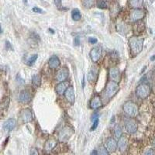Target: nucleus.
Here are the masks:
<instances>
[{
	"label": "nucleus",
	"mask_w": 155,
	"mask_h": 155,
	"mask_svg": "<svg viewBox=\"0 0 155 155\" xmlns=\"http://www.w3.org/2000/svg\"><path fill=\"white\" fill-rule=\"evenodd\" d=\"M69 83L68 81H61V82H59V84L56 85L55 87V90H56L57 93L58 95H63L64 93V92L66 91L68 88Z\"/></svg>",
	"instance_id": "aec40b11"
},
{
	"label": "nucleus",
	"mask_w": 155,
	"mask_h": 155,
	"mask_svg": "<svg viewBox=\"0 0 155 155\" xmlns=\"http://www.w3.org/2000/svg\"><path fill=\"white\" fill-rule=\"evenodd\" d=\"M128 138L126 135H122L120 138H119V141L117 143V146H118L119 150L121 152H124V150L127 149V146H128Z\"/></svg>",
	"instance_id": "2eb2a0df"
},
{
	"label": "nucleus",
	"mask_w": 155,
	"mask_h": 155,
	"mask_svg": "<svg viewBox=\"0 0 155 155\" xmlns=\"http://www.w3.org/2000/svg\"><path fill=\"white\" fill-rule=\"evenodd\" d=\"M71 16H72L73 20H74V21H78L81 18V12L78 9H73L72 12H71Z\"/></svg>",
	"instance_id": "b1692460"
},
{
	"label": "nucleus",
	"mask_w": 155,
	"mask_h": 155,
	"mask_svg": "<svg viewBox=\"0 0 155 155\" xmlns=\"http://www.w3.org/2000/svg\"><path fill=\"white\" fill-rule=\"evenodd\" d=\"M48 65H49L50 68L51 69H56L60 67L61 61L58 57L56 55L51 56L48 61Z\"/></svg>",
	"instance_id": "a211bd4d"
},
{
	"label": "nucleus",
	"mask_w": 155,
	"mask_h": 155,
	"mask_svg": "<svg viewBox=\"0 0 155 155\" xmlns=\"http://www.w3.org/2000/svg\"><path fill=\"white\" fill-rule=\"evenodd\" d=\"M145 16V12L143 9H135L131 12L130 13V20L134 23L140 21Z\"/></svg>",
	"instance_id": "0eeeda50"
},
{
	"label": "nucleus",
	"mask_w": 155,
	"mask_h": 155,
	"mask_svg": "<svg viewBox=\"0 0 155 155\" xmlns=\"http://www.w3.org/2000/svg\"><path fill=\"white\" fill-rule=\"evenodd\" d=\"M80 44V38L78 37H76L74 40V46L78 47L79 46Z\"/></svg>",
	"instance_id": "72a5a7b5"
},
{
	"label": "nucleus",
	"mask_w": 155,
	"mask_h": 155,
	"mask_svg": "<svg viewBox=\"0 0 155 155\" xmlns=\"http://www.w3.org/2000/svg\"><path fill=\"white\" fill-rule=\"evenodd\" d=\"M19 117H20L21 121L24 124L30 123L34 119L32 111L29 108H26V109H23V110H21V112L19 113Z\"/></svg>",
	"instance_id": "423d86ee"
},
{
	"label": "nucleus",
	"mask_w": 155,
	"mask_h": 155,
	"mask_svg": "<svg viewBox=\"0 0 155 155\" xmlns=\"http://www.w3.org/2000/svg\"><path fill=\"white\" fill-rule=\"evenodd\" d=\"M143 0H130V5L132 6L133 8L135 9H138L143 4Z\"/></svg>",
	"instance_id": "393cba45"
},
{
	"label": "nucleus",
	"mask_w": 155,
	"mask_h": 155,
	"mask_svg": "<svg viewBox=\"0 0 155 155\" xmlns=\"http://www.w3.org/2000/svg\"><path fill=\"white\" fill-rule=\"evenodd\" d=\"M144 155H154V153H153V149H148L147 150H146Z\"/></svg>",
	"instance_id": "c9c22d12"
},
{
	"label": "nucleus",
	"mask_w": 155,
	"mask_h": 155,
	"mask_svg": "<svg viewBox=\"0 0 155 155\" xmlns=\"http://www.w3.org/2000/svg\"><path fill=\"white\" fill-rule=\"evenodd\" d=\"M124 127H125L127 132L130 134H135L137 131L138 129L137 123L136 122V120L134 118H130V117L125 120Z\"/></svg>",
	"instance_id": "39448f33"
},
{
	"label": "nucleus",
	"mask_w": 155,
	"mask_h": 155,
	"mask_svg": "<svg viewBox=\"0 0 155 155\" xmlns=\"http://www.w3.org/2000/svg\"><path fill=\"white\" fill-rule=\"evenodd\" d=\"M32 100V95L27 90H23L19 95V101L23 104H27Z\"/></svg>",
	"instance_id": "9d476101"
},
{
	"label": "nucleus",
	"mask_w": 155,
	"mask_h": 155,
	"mask_svg": "<svg viewBox=\"0 0 155 155\" xmlns=\"http://www.w3.org/2000/svg\"><path fill=\"white\" fill-rule=\"evenodd\" d=\"M135 92L138 98L141 99H145L150 95L151 88L147 83H142L136 88Z\"/></svg>",
	"instance_id": "7ed1b4c3"
},
{
	"label": "nucleus",
	"mask_w": 155,
	"mask_h": 155,
	"mask_svg": "<svg viewBox=\"0 0 155 155\" xmlns=\"http://www.w3.org/2000/svg\"><path fill=\"white\" fill-rule=\"evenodd\" d=\"M109 77L112 81L118 83L120 81V78H121L120 70L117 68H111L109 69Z\"/></svg>",
	"instance_id": "4468645a"
},
{
	"label": "nucleus",
	"mask_w": 155,
	"mask_h": 155,
	"mask_svg": "<svg viewBox=\"0 0 155 155\" xmlns=\"http://www.w3.org/2000/svg\"><path fill=\"white\" fill-rule=\"evenodd\" d=\"M41 74H35L32 78V83L35 87H40L41 85Z\"/></svg>",
	"instance_id": "5701e85b"
},
{
	"label": "nucleus",
	"mask_w": 155,
	"mask_h": 155,
	"mask_svg": "<svg viewBox=\"0 0 155 155\" xmlns=\"http://www.w3.org/2000/svg\"><path fill=\"white\" fill-rule=\"evenodd\" d=\"M97 6L101 9H105L108 8L107 2L106 1H103V0H100L98 2V4H97Z\"/></svg>",
	"instance_id": "c85d7f7f"
},
{
	"label": "nucleus",
	"mask_w": 155,
	"mask_h": 155,
	"mask_svg": "<svg viewBox=\"0 0 155 155\" xmlns=\"http://www.w3.org/2000/svg\"><path fill=\"white\" fill-rule=\"evenodd\" d=\"M119 90H120V86L118 83L113 81H109L105 88V96L108 99H112L118 92Z\"/></svg>",
	"instance_id": "20e7f679"
},
{
	"label": "nucleus",
	"mask_w": 155,
	"mask_h": 155,
	"mask_svg": "<svg viewBox=\"0 0 155 155\" xmlns=\"http://www.w3.org/2000/svg\"><path fill=\"white\" fill-rule=\"evenodd\" d=\"M55 5L58 6V8L61 7V0H54Z\"/></svg>",
	"instance_id": "e433bc0d"
},
{
	"label": "nucleus",
	"mask_w": 155,
	"mask_h": 155,
	"mask_svg": "<svg viewBox=\"0 0 155 155\" xmlns=\"http://www.w3.org/2000/svg\"><path fill=\"white\" fill-rule=\"evenodd\" d=\"M16 125V120L13 118H10L4 123L3 129L5 131H7V132H10V131H12V130L15 128Z\"/></svg>",
	"instance_id": "6ab92c4d"
},
{
	"label": "nucleus",
	"mask_w": 155,
	"mask_h": 155,
	"mask_svg": "<svg viewBox=\"0 0 155 155\" xmlns=\"http://www.w3.org/2000/svg\"><path fill=\"white\" fill-rule=\"evenodd\" d=\"M123 110L127 116H128L130 118H134L138 115V106L134 102L128 101L125 102L123 106Z\"/></svg>",
	"instance_id": "f03ea898"
},
{
	"label": "nucleus",
	"mask_w": 155,
	"mask_h": 155,
	"mask_svg": "<svg viewBox=\"0 0 155 155\" xmlns=\"http://www.w3.org/2000/svg\"><path fill=\"white\" fill-rule=\"evenodd\" d=\"M72 130L69 127H64V128L61 131L60 134H59V138L61 140L66 141L69 139L71 136L72 135Z\"/></svg>",
	"instance_id": "f3484780"
},
{
	"label": "nucleus",
	"mask_w": 155,
	"mask_h": 155,
	"mask_svg": "<svg viewBox=\"0 0 155 155\" xmlns=\"http://www.w3.org/2000/svg\"><path fill=\"white\" fill-rule=\"evenodd\" d=\"M38 58V55L37 54H33L32 56H30V58H28V60L27 61V64L28 66H33L34 63L37 61V59Z\"/></svg>",
	"instance_id": "bb28decb"
},
{
	"label": "nucleus",
	"mask_w": 155,
	"mask_h": 155,
	"mask_svg": "<svg viewBox=\"0 0 155 155\" xmlns=\"http://www.w3.org/2000/svg\"><path fill=\"white\" fill-rule=\"evenodd\" d=\"M105 147L107 149V150L110 153H113L116 150L118 146H117V142L116 140L113 137H109L106 141L105 143Z\"/></svg>",
	"instance_id": "1a4fd4ad"
},
{
	"label": "nucleus",
	"mask_w": 155,
	"mask_h": 155,
	"mask_svg": "<svg viewBox=\"0 0 155 155\" xmlns=\"http://www.w3.org/2000/svg\"><path fill=\"white\" fill-rule=\"evenodd\" d=\"M2 33V27H1V25H0V34Z\"/></svg>",
	"instance_id": "ea45409f"
},
{
	"label": "nucleus",
	"mask_w": 155,
	"mask_h": 155,
	"mask_svg": "<svg viewBox=\"0 0 155 155\" xmlns=\"http://www.w3.org/2000/svg\"><path fill=\"white\" fill-rule=\"evenodd\" d=\"M153 145H154V147H155V139H154V140H153Z\"/></svg>",
	"instance_id": "a19ab883"
},
{
	"label": "nucleus",
	"mask_w": 155,
	"mask_h": 155,
	"mask_svg": "<svg viewBox=\"0 0 155 155\" xmlns=\"http://www.w3.org/2000/svg\"><path fill=\"white\" fill-rule=\"evenodd\" d=\"M114 134L116 136V138H120L122 135H123V130H122V128L119 124L116 125L114 128Z\"/></svg>",
	"instance_id": "a878e982"
},
{
	"label": "nucleus",
	"mask_w": 155,
	"mask_h": 155,
	"mask_svg": "<svg viewBox=\"0 0 155 155\" xmlns=\"http://www.w3.org/2000/svg\"><path fill=\"white\" fill-rule=\"evenodd\" d=\"M33 11L35 12H37V13H43L44 12V11H43V9H41V8H39V7H34L33 8Z\"/></svg>",
	"instance_id": "f704fd0d"
},
{
	"label": "nucleus",
	"mask_w": 155,
	"mask_h": 155,
	"mask_svg": "<svg viewBox=\"0 0 155 155\" xmlns=\"http://www.w3.org/2000/svg\"><path fill=\"white\" fill-rule=\"evenodd\" d=\"M95 4V0H84V5L86 8L92 7Z\"/></svg>",
	"instance_id": "c756f323"
},
{
	"label": "nucleus",
	"mask_w": 155,
	"mask_h": 155,
	"mask_svg": "<svg viewBox=\"0 0 155 155\" xmlns=\"http://www.w3.org/2000/svg\"><path fill=\"white\" fill-rule=\"evenodd\" d=\"M144 39L139 36H133L129 40V46L133 57L137 56L143 48Z\"/></svg>",
	"instance_id": "f257e3e1"
},
{
	"label": "nucleus",
	"mask_w": 155,
	"mask_h": 155,
	"mask_svg": "<svg viewBox=\"0 0 155 155\" xmlns=\"http://www.w3.org/2000/svg\"><path fill=\"white\" fill-rule=\"evenodd\" d=\"M30 155H39L38 150H37V148H31V150H30Z\"/></svg>",
	"instance_id": "2f4dec72"
},
{
	"label": "nucleus",
	"mask_w": 155,
	"mask_h": 155,
	"mask_svg": "<svg viewBox=\"0 0 155 155\" xmlns=\"http://www.w3.org/2000/svg\"><path fill=\"white\" fill-rule=\"evenodd\" d=\"M91 155H98V154H97L96 150H93V151L92 152V153H91Z\"/></svg>",
	"instance_id": "58836bf2"
},
{
	"label": "nucleus",
	"mask_w": 155,
	"mask_h": 155,
	"mask_svg": "<svg viewBox=\"0 0 155 155\" xmlns=\"http://www.w3.org/2000/svg\"><path fill=\"white\" fill-rule=\"evenodd\" d=\"M101 55H102V51L99 48H93L90 51V58L94 63L99 61L101 58Z\"/></svg>",
	"instance_id": "ddd939ff"
},
{
	"label": "nucleus",
	"mask_w": 155,
	"mask_h": 155,
	"mask_svg": "<svg viewBox=\"0 0 155 155\" xmlns=\"http://www.w3.org/2000/svg\"><path fill=\"white\" fill-rule=\"evenodd\" d=\"M102 106V101L100 96L99 95H95V96L90 101V107L92 109H99Z\"/></svg>",
	"instance_id": "dca6fc26"
},
{
	"label": "nucleus",
	"mask_w": 155,
	"mask_h": 155,
	"mask_svg": "<svg viewBox=\"0 0 155 155\" xmlns=\"http://www.w3.org/2000/svg\"><path fill=\"white\" fill-rule=\"evenodd\" d=\"M98 75H99V68L93 66V67H92V68L90 69L89 72H88V81L90 83H95L98 78Z\"/></svg>",
	"instance_id": "f8f14e48"
},
{
	"label": "nucleus",
	"mask_w": 155,
	"mask_h": 155,
	"mask_svg": "<svg viewBox=\"0 0 155 155\" xmlns=\"http://www.w3.org/2000/svg\"><path fill=\"white\" fill-rule=\"evenodd\" d=\"M5 46H6V48H7V49H9V48H11L10 43H9V41H5Z\"/></svg>",
	"instance_id": "4c0bfd02"
},
{
	"label": "nucleus",
	"mask_w": 155,
	"mask_h": 155,
	"mask_svg": "<svg viewBox=\"0 0 155 155\" xmlns=\"http://www.w3.org/2000/svg\"><path fill=\"white\" fill-rule=\"evenodd\" d=\"M109 152L108 151L107 149L105 147V146H102L99 148V150H97V154L98 155H109Z\"/></svg>",
	"instance_id": "cd10ccee"
},
{
	"label": "nucleus",
	"mask_w": 155,
	"mask_h": 155,
	"mask_svg": "<svg viewBox=\"0 0 155 155\" xmlns=\"http://www.w3.org/2000/svg\"><path fill=\"white\" fill-rule=\"evenodd\" d=\"M88 42H89L90 44H95L98 42V40H97L96 38H95V37H89V38H88Z\"/></svg>",
	"instance_id": "473e14b6"
},
{
	"label": "nucleus",
	"mask_w": 155,
	"mask_h": 155,
	"mask_svg": "<svg viewBox=\"0 0 155 155\" xmlns=\"http://www.w3.org/2000/svg\"><path fill=\"white\" fill-rule=\"evenodd\" d=\"M57 145V141L55 140H49L46 142L45 143V150L47 152H50L53 150L54 148L55 147V146Z\"/></svg>",
	"instance_id": "4be33fe9"
},
{
	"label": "nucleus",
	"mask_w": 155,
	"mask_h": 155,
	"mask_svg": "<svg viewBox=\"0 0 155 155\" xmlns=\"http://www.w3.org/2000/svg\"><path fill=\"white\" fill-rule=\"evenodd\" d=\"M145 30V25L144 23L141 21L136 22L135 25L134 26V32L135 36L140 35Z\"/></svg>",
	"instance_id": "412c9836"
},
{
	"label": "nucleus",
	"mask_w": 155,
	"mask_h": 155,
	"mask_svg": "<svg viewBox=\"0 0 155 155\" xmlns=\"http://www.w3.org/2000/svg\"><path fill=\"white\" fill-rule=\"evenodd\" d=\"M69 76V71L67 68H62L58 71L56 74V79L59 82L64 81Z\"/></svg>",
	"instance_id": "9b49d317"
},
{
	"label": "nucleus",
	"mask_w": 155,
	"mask_h": 155,
	"mask_svg": "<svg viewBox=\"0 0 155 155\" xmlns=\"http://www.w3.org/2000/svg\"><path fill=\"white\" fill-rule=\"evenodd\" d=\"M92 122H93V124H92V128L90 129V130H91V131L95 130V129L97 128V127H98V125H99V118H96V119H95V120H94Z\"/></svg>",
	"instance_id": "7c9ffc66"
},
{
	"label": "nucleus",
	"mask_w": 155,
	"mask_h": 155,
	"mask_svg": "<svg viewBox=\"0 0 155 155\" xmlns=\"http://www.w3.org/2000/svg\"><path fill=\"white\" fill-rule=\"evenodd\" d=\"M64 95V97H65L68 102H70L71 104H74V102H75V93H74V87L68 86Z\"/></svg>",
	"instance_id": "6e6552de"
}]
</instances>
